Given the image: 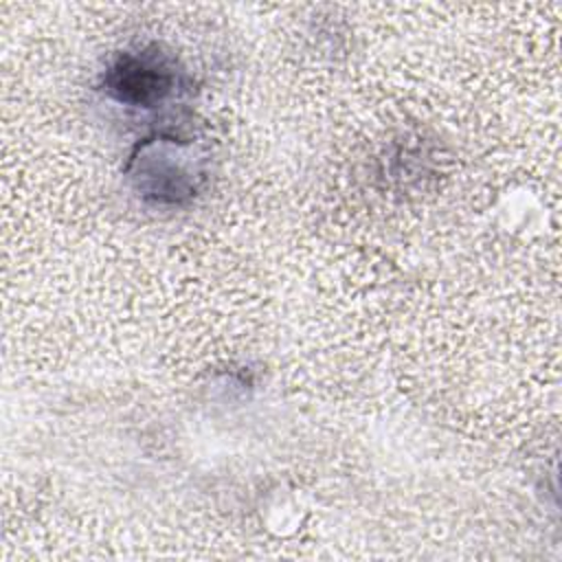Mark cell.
Here are the masks:
<instances>
[{"mask_svg":"<svg viewBox=\"0 0 562 562\" xmlns=\"http://www.w3.org/2000/svg\"><path fill=\"white\" fill-rule=\"evenodd\" d=\"M173 75L154 55H123L108 72V90L123 103L151 105L171 92Z\"/></svg>","mask_w":562,"mask_h":562,"instance_id":"obj_1","label":"cell"}]
</instances>
